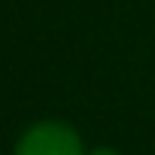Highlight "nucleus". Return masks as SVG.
<instances>
[{
    "label": "nucleus",
    "mask_w": 155,
    "mask_h": 155,
    "mask_svg": "<svg viewBox=\"0 0 155 155\" xmlns=\"http://www.w3.org/2000/svg\"><path fill=\"white\" fill-rule=\"evenodd\" d=\"M15 155H85V152L73 128L61 122H43L21 137Z\"/></svg>",
    "instance_id": "f257e3e1"
},
{
    "label": "nucleus",
    "mask_w": 155,
    "mask_h": 155,
    "mask_svg": "<svg viewBox=\"0 0 155 155\" xmlns=\"http://www.w3.org/2000/svg\"><path fill=\"white\" fill-rule=\"evenodd\" d=\"M88 155H119V152H113V149H94V152H88Z\"/></svg>",
    "instance_id": "f03ea898"
}]
</instances>
